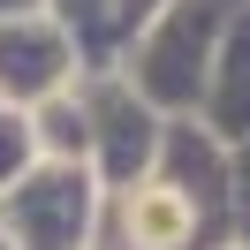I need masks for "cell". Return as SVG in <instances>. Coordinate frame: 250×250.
<instances>
[{
  "mask_svg": "<svg viewBox=\"0 0 250 250\" xmlns=\"http://www.w3.org/2000/svg\"><path fill=\"white\" fill-rule=\"evenodd\" d=\"M129 228H137V243H182L189 212H182V197H167V189H137V197H129Z\"/></svg>",
  "mask_w": 250,
  "mask_h": 250,
  "instance_id": "cell-1",
  "label": "cell"
}]
</instances>
